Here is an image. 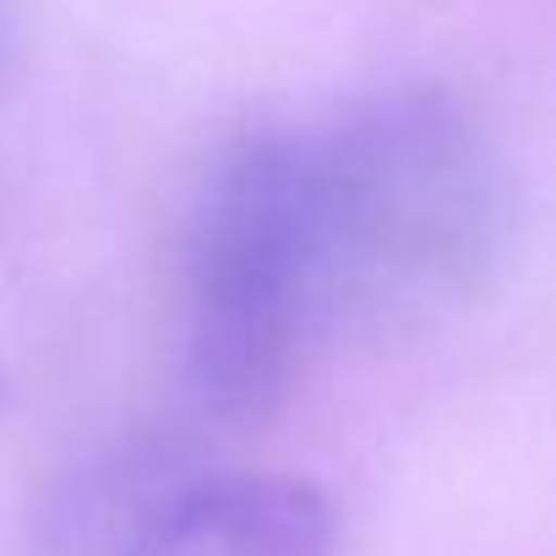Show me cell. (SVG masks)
Wrapping results in <instances>:
<instances>
[{
  "label": "cell",
  "instance_id": "6da1fadb",
  "mask_svg": "<svg viewBox=\"0 0 556 556\" xmlns=\"http://www.w3.org/2000/svg\"><path fill=\"white\" fill-rule=\"evenodd\" d=\"M333 333L469 301L513 240L496 142L442 88H377L295 126Z\"/></svg>",
  "mask_w": 556,
  "mask_h": 556
},
{
  "label": "cell",
  "instance_id": "7a4b0ae2",
  "mask_svg": "<svg viewBox=\"0 0 556 556\" xmlns=\"http://www.w3.org/2000/svg\"><path fill=\"white\" fill-rule=\"evenodd\" d=\"M333 333L295 126L235 137L202 175L186 224V377L224 426L285 404Z\"/></svg>",
  "mask_w": 556,
  "mask_h": 556
},
{
  "label": "cell",
  "instance_id": "3957f363",
  "mask_svg": "<svg viewBox=\"0 0 556 556\" xmlns=\"http://www.w3.org/2000/svg\"><path fill=\"white\" fill-rule=\"evenodd\" d=\"M218 475L180 431H126L50 485L34 556H159Z\"/></svg>",
  "mask_w": 556,
  "mask_h": 556
},
{
  "label": "cell",
  "instance_id": "277c9868",
  "mask_svg": "<svg viewBox=\"0 0 556 556\" xmlns=\"http://www.w3.org/2000/svg\"><path fill=\"white\" fill-rule=\"evenodd\" d=\"M333 507L306 480L218 475L159 556H333Z\"/></svg>",
  "mask_w": 556,
  "mask_h": 556
}]
</instances>
